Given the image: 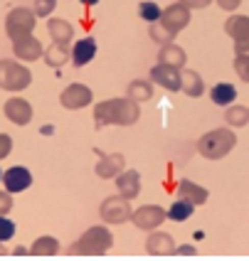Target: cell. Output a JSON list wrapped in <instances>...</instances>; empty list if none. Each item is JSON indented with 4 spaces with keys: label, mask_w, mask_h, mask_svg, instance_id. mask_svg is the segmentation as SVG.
I'll return each mask as SVG.
<instances>
[{
    "label": "cell",
    "mask_w": 249,
    "mask_h": 261,
    "mask_svg": "<svg viewBox=\"0 0 249 261\" xmlns=\"http://www.w3.org/2000/svg\"><path fill=\"white\" fill-rule=\"evenodd\" d=\"M91 101V89L82 87V84H72L62 91V106L67 109H82Z\"/></svg>",
    "instance_id": "11"
},
{
    "label": "cell",
    "mask_w": 249,
    "mask_h": 261,
    "mask_svg": "<svg viewBox=\"0 0 249 261\" xmlns=\"http://www.w3.org/2000/svg\"><path fill=\"white\" fill-rule=\"evenodd\" d=\"M94 55H96V40L94 37H84V40H79V42L74 44V67H84V64H89L91 59H94Z\"/></svg>",
    "instance_id": "14"
},
{
    "label": "cell",
    "mask_w": 249,
    "mask_h": 261,
    "mask_svg": "<svg viewBox=\"0 0 249 261\" xmlns=\"http://www.w3.org/2000/svg\"><path fill=\"white\" fill-rule=\"evenodd\" d=\"M161 17H163V20H161L163 28L168 30L170 35H176L178 30H183L188 22H190V10H188L183 3H176V5H170V8L161 15Z\"/></svg>",
    "instance_id": "7"
},
{
    "label": "cell",
    "mask_w": 249,
    "mask_h": 261,
    "mask_svg": "<svg viewBox=\"0 0 249 261\" xmlns=\"http://www.w3.org/2000/svg\"><path fill=\"white\" fill-rule=\"evenodd\" d=\"M5 116L17 126H25V123L32 121V106L25 99H10L5 103Z\"/></svg>",
    "instance_id": "12"
},
{
    "label": "cell",
    "mask_w": 249,
    "mask_h": 261,
    "mask_svg": "<svg viewBox=\"0 0 249 261\" xmlns=\"http://www.w3.org/2000/svg\"><path fill=\"white\" fill-rule=\"evenodd\" d=\"M131 215H133L131 204H129L126 197H109V200L102 204V217H104V222H109V224H121V222H126Z\"/></svg>",
    "instance_id": "6"
},
{
    "label": "cell",
    "mask_w": 249,
    "mask_h": 261,
    "mask_svg": "<svg viewBox=\"0 0 249 261\" xmlns=\"http://www.w3.org/2000/svg\"><path fill=\"white\" fill-rule=\"evenodd\" d=\"M44 62L47 64H52V67H59V64H64L67 62V44H59L55 42L52 47H47V55H44Z\"/></svg>",
    "instance_id": "25"
},
{
    "label": "cell",
    "mask_w": 249,
    "mask_h": 261,
    "mask_svg": "<svg viewBox=\"0 0 249 261\" xmlns=\"http://www.w3.org/2000/svg\"><path fill=\"white\" fill-rule=\"evenodd\" d=\"M116 185L121 190V197L131 200L138 195V173L136 170H129V173H121L116 177Z\"/></svg>",
    "instance_id": "17"
},
{
    "label": "cell",
    "mask_w": 249,
    "mask_h": 261,
    "mask_svg": "<svg viewBox=\"0 0 249 261\" xmlns=\"http://www.w3.org/2000/svg\"><path fill=\"white\" fill-rule=\"evenodd\" d=\"M32 74L15 64V62H0V89H10V91H20V89L30 87Z\"/></svg>",
    "instance_id": "4"
},
{
    "label": "cell",
    "mask_w": 249,
    "mask_h": 261,
    "mask_svg": "<svg viewBox=\"0 0 249 261\" xmlns=\"http://www.w3.org/2000/svg\"><path fill=\"white\" fill-rule=\"evenodd\" d=\"M235 69L242 76V82H249V55H239L235 59Z\"/></svg>",
    "instance_id": "31"
},
{
    "label": "cell",
    "mask_w": 249,
    "mask_h": 261,
    "mask_svg": "<svg viewBox=\"0 0 249 261\" xmlns=\"http://www.w3.org/2000/svg\"><path fill=\"white\" fill-rule=\"evenodd\" d=\"M55 5H57V0H37V3H35V15L47 17V15L55 10Z\"/></svg>",
    "instance_id": "33"
},
{
    "label": "cell",
    "mask_w": 249,
    "mask_h": 261,
    "mask_svg": "<svg viewBox=\"0 0 249 261\" xmlns=\"http://www.w3.org/2000/svg\"><path fill=\"white\" fill-rule=\"evenodd\" d=\"M49 35L59 44H69L72 40V25L67 20H49Z\"/></svg>",
    "instance_id": "20"
},
{
    "label": "cell",
    "mask_w": 249,
    "mask_h": 261,
    "mask_svg": "<svg viewBox=\"0 0 249 261\" xmlns=\"http://www.w3.org/2000/svg\"><path fill=\"white\" fill-rule=\"evenodd\" d=\"M57 249H59V244L55 237H40V239L32 244L30 254H32V256H55Z\"/></svg>",
    "instance_id": "21"
},
{
    "label": "cell",
    "mask_w": 249,
    "mask_h": 261,
    "mask_svg": "<svg viewBox=\"0 0 249 261\" xmlns=\"http://www.w3.org/2000/svg\"><path fill=\"white\" fill-rule=\"evenodd\" d=\"M5 254H8V251H5V249L0 247V256H5Z\"/></svg>",
    "instance_id": "41"
},
{
    "label": "cell",
    "mask_w": 249,
    "mask_h": 261,
    "mask_svg": "<svg viewBox=\"0 0 249 261\" xmlns=\"http://www.w3.org/2000/svg\"><path fill=\"white\" fill-rule=\"evenodd\" d=\"M0 180H3V170H0Z\"/></svg>",
    "instance_id": "42"
},
{
    "label": "cell",
    "mask_w": 249,
    "mask_h": 261,
    "mask_svg": "<svg viewBox=\"0 0 249 261\" xmlns=\"http://www.w3.org/2000/svg\"><path fill=\"white\" fill-rule=\"evenodd\" d=\"M13 150V138L0 133V158H8V153Z\"/></svg>",
    "instance_id": "34"
},
{
    "label": "cell",
    "mask_w": 249,
    "mask_h": 261,
    "mask_svg": "<svg viewBox=\"0 0 249 261\" xmlns=\"http://www.w3.org/2000/svg\"><path fill=\"white\" fill-rule=\"evenodd\" d=\"M35 13L28 10V8H15L13 13L8 15V22H5V30L10 35V40H22L28 37L30 32L35 30Z\"/></svg>",
    "instance_id": "5"
},
{
    "label": "cell",
    "mask_w": 249,
    "mask_h": 261,
    "mask_svg": "<svg viewBox=\"0 0 249 261\" xmlns=\"http://www.w3.org/2000/svg\"><path fill=\"white\" fill-rule=\"evenodd\" d=\"M183 5L185 8H205L210 5V0H183Z\"/></svg>",
    "instance_id": "36"
},
{
    "label": "cell",
    "mask_w": 249,
    "mask_h": 261,
    "mask_svg": "<svg viewBox=\"0 0 249 261\" xmlns=\"http://www.w3.org/2000/svg\"><path fill=\"white\" fill-rule=\"evenodd\" d=\"M15 237V222L8 219L5 215H0V244L3 242H10Z\"/></svg>",
    "instance_id": "30"
},
{
    "label": "cell",
    "mask_w": 249,
    "mask_h": 261,
    "mask_svg": "<svg viewBox=\"0 0 249 261\" xmlns=\"http://www.w3.org/2000/svg\"><path fill=\"white\" fill-rule=\"evenodd\" d=\"M192 207H195V204L188 202V200H178V202H173V207L168 210V217L173 219V222H185V219L192 217Z\"/></svg>",
    "instance_id": "22"
},
{
    "label": "cell",
    "mask_w": 249,
    "mask_h": 261,
    "mask_svg": "<svg viewBox=\"0 0 249 261\" xmlns=\"http://www.w3.org/2000/svg\"><path fill=\"white\" fill-rule=\"evenodd\" d=\"M153 91H151V84L146 82H133L131 84V99L133 101H143V99H151Z\"/></svg>",
    "instance_id": "28"
},
{
    "label": "cell",
    "mask_w": 249,
    "mask_h": 261,
    "mask_svg": "<svg viewBox=\"0 0 249 261\" xmlns=\"http://www.w3.org/2000/svg\"><path fill=\"white\" fill-rule=\"evenodd\" d=\"M210 99L217 103V106H230L237 99V89L232 84H217V87H212V91H210Z\"/></svg>",
    "instance_id": "19"
},
{
    "label": "cell",
    "mask_w": 249,
    "mask_h": 261,
    "mask_svg": "<svg viewBox=\"0 0 249 261\" xmlns=\"http://www.w3.org/2000/svg\"><path fill=\"white\" fill-rule=\"evenodd\" d=\"M133 224L136 227H141V229H153V227H158L163 219H165V212H163L161 207H141V210H136L131 215Z\"/></svg>",
    "instance_id": "10"
},
{
    "label": "cell",
    "mask_w": 249,
    "mask_h": 261,
    "mask_svg": "<svg viewBox=\"0 0 249 261\" xmlns=\"http://www.w3.org/2000/svg\"><path fill=\"white\" fill-rule=\"evenodd\" d=\"M3 182H5L8 192H22L32 185V173L22 165H15L8 173H3Z\"/></svg>",
    "instance_id": "9"
},
{
    "label": "cell",
    "mask_w": 249,
    "mask_h": 261,
    "mask_svg": "<svg viewBox=\"0 0 249 261\" xmlns=\"http://www.w3.org/2000/svg\"><path fill=\"white\" fill-rule=\"evenodd\" d=\"M123 168V160L121 155H109V158H104L99 165H96V173L102 175V177H111L114 173H118Z\"/></svg>",
    "instance_id": "24"
},
{
    "label": "cell",
    "mask_w": 249,
    "mask_h": 261,
    "mask_svg": "<svg viewBox=\"0 0 249 261\" xmlns=\"http://www.w3.org/2000/svg\"><path fill=\"white\" fill-rule=\"evenodd\" d=\"M138 15H141L146 22H158L163 13H161V8H158L156 3L146 0V3H141V5H138Z\"/></svg>",
    "instance_id": "26"
},
{
    "label": "cell",
    "mask_w": 249,
    "mask_h": 261,
    "mask_svg": "<svg viewBox=\"0 0 249 261\" xmlns=\"http://www.w3.org/2000/svg\"><path fill=\"white\" fill-rule=\"evenodd\" d=\"M146 251L153 254V256H168L176 251V244H173V237L170 234H153L146 242Z\"/></svg>",
    "instance_id": "15"
},
{
    "label": "cell",
    "mask_w": 249,
    "mask_h": 261,
    "mask_svg": "<svg viewBox=\"0 0 249 261\" xmlns=\"http://www.w3.org/2000/svg\"><path fill=\"white\" fill-rule=\"evenodd\" d=\"M151 79H156L158 84H163V87L170 89V91H178V89L183 87L178 69L176 67H168V64H158V67L151 72Z\"/></svg>",
    "instance_id": "13"
},
{
    "label": "cell",
    "mask_w": 249,
    "mask_h": 261,
    "mask_svg": "<svg viewBox=\"0 0 249 261\" xmlns=\"http://www.w3.org/2000/svg\"><path fill=\"white\" fill-rule=\"evenodd\" d=\"M235 143H237V138H235V133H232V130L217 128V130H210L207 136L200 138L197 150H200L205 158L217 160V158H222L225 153H230V150L235 148Z\"/></svg>",
    "instance_id": "3"
},
{
    "label": "cell",
    "mask_w": 249,
    "mask_h": 261,
    "mask_svg": "<svg viewBox=\"0 0 249 261\" xmlns=\"http://www.w3.org/2000/svg\"><path fill=\"white\" fill-rule=\"evenodd\" d=\"M22 254H28V249H22V247L15 249V256H22Z\"/></svg>",
    "instance_id": "39"
},
{
    "label": "cell",
    "mask_w": 249,
    "mask_h": 261,
    "mask_svg": "<svg viewBox=\"0 0 249 261\" xmlns=\"http://www.w3.org/2000/svg\"><path fill=\"white\" fill-rule=\"evenodd\" d=\"M183 79H185V91L192 94V96H197L200 91H203V82H200V76L195 72H185L183 74Z\"/></svg>",
    "instance_id": "29"
},
{
    "label": "cell",
    "mask_w": 249,
    "mask_h": 261,
    "mask_svg": "<svg viewBox=\"0 0 249 261\" xmlns=\"http://www.w3.org/2000/svg\"><path fill=\"white\" fill-rule=\"evenodd\" d=\"M151 37H153L156 42H165V44H168L170 40H173V35H170V32H168L165 28H161L158 22H153V30H151Z\"/></svg>",
    "instance_id": "32"
},
{
    "label": "cell",
    "mask_w": 249,
    "mask_h": 261,
    "mask_svg": "<svg viewBox=\"0 0 249 261\" xmlns=\"http://www.w3.org/2000/svg\"><path fill=\"white\" fill-rule=\"evenodd\" d=\"M227 121H230L232 126H244L249 121V111L244 106H232V109L227 111Z\"/></svg>",
    "instance_id": "27"
},
{
    "label": "cell",
    "mask_w": 249,
    "mask_h": 261,
    "mask_svg": "<svg viewBox=\"0 0 249 261\" xmlns=\"http://www.w3.org/2000/svg\"><path fill=\"white\" fill-rule=\"evenodd\" d=\"M15 55L20 59H28V62H32V59H37L40 55H42V47H40V42L35 40V37H22V40H15Z\"/></svg>",
    "instance_id": "16"
},
{
    "label": "cell",
    "mask_w": 249,
    "mask_h": 261,
    "mask_svg": "<svg viewBox=\"0 0 249 261\" xmlns=\"http://www.w3.org/2000/svg\"><path fill=\"white\" fill-rule=\"evenodd\" d=\"M114 244V237L109 229L104 227H91L77 244L72 247V254L74 256H102L106 249H111Z\"/></svg>",
    "instance_id": "2"
},
{
    "label": "cell",
    "mask_w": 249,
    "mask_h": 261,
    "mask_svg": "<svg viewBox=\"0 0 249 261\" xmlns=\"http://www.w3.org/2000/svg\"><path fill=\"white\" fill-rule=\"evenodd\" d=\"M161 62L163 64H168V67H180L183 62H185V52L180 49V47H176V44H168L165 49L161 52Z\"/></svg>",
    "instance_id": "23"
},
{
    "label": "cell",
    "mask_w": 249,
    "mask_h": 261,
    "mask_svg": "<svg viewBox=\"0 0 249 261\" xmlns=\"http://www.w3.org/2000/svg\"><path fill=\"white\" fill-rule=\"evenodd\" d=\"M178 197L180 200H188L192 204H203L207 200V190L197 188V185H192V182H180V190H178Z\"/></svg>",
    "instance_id": "18"
},
{
    "label": "cell",
    "mask_w": 249,
    "mask_h": 261,
    "mask_svg": "<svg viewBox=\"0 0 249 261\" xmlns=\"http://www.w3.org/2000/svg\"><path fill=\"white\" fill-rule=\"evenodd\" d=\"M82 3H84V5H96L99 0H82Z\"/></svg>",
    "instance_id": "40"
},
{
    "label": "cell",
    "mask_w": 249,
    "mask_h": 261,
    "mask_svg": "<svg viewBox=\"0 0 249 261\" xmlns=\"http://www.w3.org/2000/svg\"><path fill=\"white\" fill-rule=\"evenodd\" d=\"M217 3H220L225 10H235L237 5H239V0H217Z\"/></svg>",
    "instance_id": "37"
},
{
    "label": "cell",
    "mask_w": 249,
    "mask_h": 261,
    "mask_svg": "<svg viewBox=\"0 0 249 261\" xmlns=\"http://www.w3.org/2000/svg\"><path fill=\"white\" fill-rule=\"evenodd\" d=\"M176 254H178V256H192V254H195V249H192V247H183V249H178Z\"/></svg>",
    "instance_id": "38"
},
{
    "label": "cell",
    "mask_w": 249,
    "mask_h": 261,
    "mask_svg": "<svg viewBox=\"0 0 249 261\" xmlns=\"http://www.w3.org/2000/svg\"><path fill=\"white\" fill-rule=\"evenodd\" d=\"M225 30L235 37L237 55H247L249 52V17H242V15L230 17V22H227V28Z\"/></svg>",
    "instance_id": "8"
},
{
    "label": "cell",
    "mask_w": 249,
    "mask_h": 261,
    "mask_svg": "<svg viewBox=\"0 0 249 261\" xmlns=\"http://www.w3.org/2000/svg\"><path fill=\"white\" fill-rule=\"evenodd\" d=\"M94 118H96V128H102L104 123H118V126H131L138 118V103L129 99H111L104 101L94 109Z\"/></svg>",
    "instance_id": "1"
},
{
    "label": "cell",
    "mask_w": 249,
    "mask_h": 261,
    "mask_svg": "<svg viewBox=\"0 0 249 261\" xmlns=\"http://www.w3.org/2000/svg\"><path fill=\"white\" fill-rule=\"evenodd\" d=\"M10 207H13V197L8 192H0V215H8Z\"/></svg>",
    "instance_id": "35"
}]
</instances>
